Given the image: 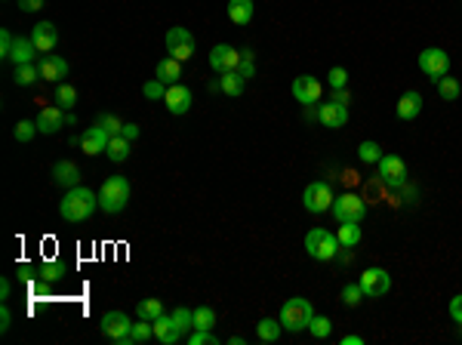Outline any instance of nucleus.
I'll use <instances>...</instances> for the list:
<instances>
[{"label":"nucleus","instance_id":"obj_53","mask_svg":"<svg viewBox=\"0 0 462 345\" xmlns=\"http://www.w3.org/2000/svg\"><path fill=\"white\" fill-rule=\"evenodd\" d=\"M10 293H13V284H10V278H3V280H0V299H10Z\"/></svg>","mask_w":462,"mask_h":345},{"label":"nucleus","instance_id":"obj_10","mask_svg":"<svg viewBox=\"0 0 462 345\" xmlns=\"http://www.w3.org/2000/svg\"><path fill=\"white\" fill-rule=\"evenodd\" d=\"M333 213H336L339 222H361L367 213V204L358 194H339V198L333 200Z\"/></svg>","mask_w":462,"mask_h":345},{"label":"nucleus","instance_id":"obj_39","mask_svg":"<svg viewBox=\"0 0 462 345\" xmlns=\"http://www.w3.org/2000/svg\"><path fill=\"white\" fill-rule=\"evenodd\" d=\"M65 262H44L40 265V278L44 280H49V284H53V280H59V278H65Z\"/></svg>","mask_w":462,"mask_h":345},{"label":"nucleus","instance_id":"obj_3","mask_svg":"<svg viewBox=\"0 0 462 345\" xmlns=\"http://www.w3.org/2000/svg\"><path fill=\"white\" fill-rule=\"evenodd\" d=\"M277 318H281L283 330H290V333H302V330H308L311 318H315V308H311L308 299L293 296L281 305V314H277Z\"/></svg>","mask_w":462,"mask_h":345},{"label":"nucleus","instance_id":"obj_43","mask_svg":"<svg viewBox=\"0 0 462 345\" xmlns=\"http://www.w3.org/2000/svg\"><path fill=\"white\" fill-rule=\"evenodd\" d=\"M142 93H145L148 99H163L167 96V83H160L158 77H154V81H148L145 86H142Z\"/></svg>","mask_w":462,"mask_h":345},{"label":"nucleus","instance_id":"obj_2","mask_svg":"<svg viewBox=\"0 0 462 345\" xmlns=\"http://www.w3.org/2000/svg\"><path fill=\"white\" fill-rule=\"evenodd\" d=\"M126 204H130V182L124 176H108L102 182V188H99V210L117 216Z\"/></svg>","mask_w":462,"mask_h":345},{"label":"nucleus","instance_id":"obj_15","mask_svg":"<svg viewBox=\"0 0 462 345\" xmlns=\"http://www.w3.org/2000/svg\"><path fill=\"white\" fill-rule=\"evenodd\" d=\"M163 102H167V111L170 114L182 118V114L191 108V90H188V86H182V83L167 86V96H163Z\"/></svg>","mask_w":462,"mask_h":345},{"label":"nucleus","instance_id":"obj_29","mask_svg":"<svg viewBox=\"0 0 462 345\" xmlns=\"http://www.w3.org/2000/svg\"><path fill=\"white\" fill-rule=\"evenodd\" d=\"M336 237H339V243H343V247H358L361 237H364V232H361V222H343Z\"/></svg>","mask_w":462,"mask_h":345},{"label":"nucleus","instance_id":"obj_26","mask_svg":"<svg viewBox=\"0 0 462 345\" xmlns=\"http://www.w3.org/2000/svg\"><path fill=\"white\" fill-rule=\"evenodd\" d=\"M229 19L234 25H247L253 19V0H229Z\"/></svg>","mask_w":462,"mask_h":345},{"label":"nucleus","instance_id":"obj_4","mask_svg":"<svg viewBox=\"0 0 462 345\" xmlns=\"http://www.w3.org/2000/svg\"><path fill=\"white\" fill-rule=\"evenodd\" d=\"M339 237L333 232H327V228H311L308 234H305V253L311 259H317V262H330V259H336L339 253Z\"/></svg>","mask_w":462,"mask_h":345},{"label":"nucleus","instance_id":"obj_9","mask_svg":"<svg viewBox=\"0 0 462 345\" xmlns=\"http://www.w3.org/2000/svg\"><path fill=\"white\" fill-rule=\"evenodd\" d=\"M361 290H364V296L370 299H382L388 296V290H392V278H388L386 268H367L361 271Z\"/></svg>","mask_w":462,"mask_h":345},{"label":"nucleus","instance_id":"obj_5","mask_svg":"<svg viewBox=\"0 0 462 345\" xmlns=\"http://www.w3.org/2000/svg\"><path fill=\"white\" fill-rule=\"evenodd\" d=\"M333 200H336V194H333L330 182H324V179H315V182L305 185L302 191V207L308 213H324L333 207Z\"/></svg>","mask_w":462,"mask_h":345},{"label":"nucleus","instance_id":"obj_33","mask_svg":"<svg viewBox=\"0 0 462 345\" xmlns=\"http://www.w3.org/2000/svg\"><path fill=\"white\" fill-rule=\"evenodd\" d=\"M136 314H139V318H145V321H154V318H160V314H163V305H160V299H142L139 305H136Z\"/></svg>","mask_w":462,"mask_h":345},{"label":"nucleus","instance_id":"obj_11","mask_svg":"<svg viewBox=\"0 0 462 345\" xmlns=\"http://www.w3.org/2000/svg\"><path fill=\"white\" fill-rule=\"evenodd\" d=\"M379 179L388 188H401V185L407 182V163L397 154H382L379 157Z\"/></svg>","mask_w":462,"mask_h":345},{"label":"nucleus","instance_id":"obj_25","mask_svg":"<svg viewBox=\"0 0 462 345\" xmlns=\"http://www.w3.org/2000/svg\"><path fill=\"white\" fill-rule=\"evenodd\" d=\"M34 56H38V47H34L31 38H16V47H13V56L10 59L16 65H31Z\"/></svg>","mask_w":462,"mask_h":345},{"label":"nucleus","instance_id":"obj_49","mask_svg":"<svg viewBox=\"0 0 462 345\" xmlns=\"http://www.w3.org/2000/svg\"><path fill=\"white\" fill-rule=\"evenodd\" d=\"M450 318L456 321V323H462V296H453L450 299Z\"/></svg>","mask_w":462,"mask_h":345},{"label":"nucleus","instance_id":"obj_54","mask_svg":"<svg viewBox=\"0 0 462 345\" xmlns=\"http://www.w3.org/2000/svg\"><path fill=\"white\" fill-rule=\"evenodd\" d=\"M19 278H22V280H31V278H34V268H31V265H22V271H19Z\"/></svg>","mask_w":462,"mask_h":345},{"label":"nucleus","instance_id":"obj_32","mask_svg":"<svg viewBox=\"0 0 462 345\" xmlns=\"http://www.w3.org/2000/svg\"><path fill=\"white\" fill-rule=\"evenodd\" d=\"M40 81V71H38V65H16V83L19 86H31V83H38Z\"/></svg>","mask_w":462,"mask_h":345},{"label":"nucleus","instance_id":"obj_46","mask_svg":"<svg viewBox=\"0 0 462 345\" xmlns=\"http://www.w3.org/2000/svg\"><path fill=\"white\" fill-rule=\"evenodd\" d=\"M13 47H16V38H13V34L3 28V31H0V56H3V59H10Z\"/></svg>","mask_w":462,"mask_h":345},{"label":"nucleus","instance_id":"obj_50","mask_svg":"<svg viewBox=\"0 0 462 345\" xmlns=\"http://www.w3.org/2000/svg\"><path fill=\"white\" fill-rule=\"evenodd\" d=\"M10 323H13V312L3 305V308H0V330L6 333V330H10Z\"/></svg>","mask_w":462,"mask_h":345},{"label":"nucleus","instance_id":"obj_14","mask_svg":"<svg viewBox=\"0 0 462 345\" xmlns=\"http://www.w3.org/2000/svg\"><path fill=\"white\" fill-rule=\"evenodd\" d=\"M31 40H34V47H38V53L47 56V53H53L56 43H59V31H56L53 22H38V25L31 28Z\"/></svg>","mask_w":462,"mask_h":345},{"label":"nucleus","instance_id":"obj_21","mask_svg":"<svg viewBox=\"0 0 462 345\" xmlns=\"http://www.w3.org/2000/svg\"><path fill=\"white\" fill-rule=\"evenodd\" d=\"M151 327H154V339L163 342V345H173V342H179V336H182V330L176 327V321H173V314H160V318H154L151 321Z\"/></svg>","mask_w":462,"mask_h":345},{"label":"nucleus","instance_id":"obj_20","mask_svg":"<svg viewBox=\"0 0 462 345\" xmlns=\"http://www.w3.org/2000/svg\"><path fill=\"white\" fill-rule=\"evenodd\" d=\"M53 182L59 185V188H74L77 182H81V167H77L74 161H59L53 167Z\"/></svg>","mask_w":462,"mask_h":345},{"label":"nucleus","instance_id":"obj_8","mask_svg":"<svg viewBox=\"0 0 462 345\" xmlns=\"http://www.w3.org/2000/svg\"><path fill=\"white\" fill-rule=\"evenodd\" d=\"M419 68H422V74H429L431 83H438L440 77L450 71V56H447L444 49H438V47H429V49L419 53Z\"/></svg>","mask_w":462,"mask_h":345},{"label":"nucleus","instance_id":"obj_13","mask_svg":"<svg viewBox=\"0 0 462 345\" xmlns=\"http://www.w3.org/2000/svg\"><path fill=\"white\" fill-rule=\"evenodd\" d=\"M34 120H38V129H40V133H44V136H53V133H59V129L68 124V114H65V108H59V105H44V108H40V114H38Z\"/></svg>","mask_w":462,"mask_h":345},{"label":"nucleus","instance_id":"obj_12","mask_svg":"<svg viewBox=\"0 0 462 345\" xmlns=\"http://www.w3.org/2000/svg\"><path fill=\"white\" fill-rule=\"evenodd\" d=\"M240 65V53L229 43H216V47L210 49V68L219 71V74H225V71H238Z\"/></svg>","mask_w":462,"mask_h":345},{"label":"nucleus","instance_id":"obj_52","mask_svg":"<svg viewBox=\"0 0 462 345\" xmlns=\"http://www.w3.org/2000/svg\"><path fill=\"white\" fill-rule=\"evenodd\" d=\"M120 136H124V139H136V136H139V127L136 124H124V133H120Z\"/></svg>","mask_w":462,"mask_h":345},{"label":"nucleus","instance_id":"obj_28","mask_svg":"<svg viewBox=\"0 0 462 345\" xmlns=\"http://www.w3.org/2000/svg\"><path fill=\"white\" fill-rule=\"evenodd\" d=\"M244 77L238 74V71H225L222 77H219V90L225 93V96H231V99H238L240 93H244Z\"/></svg>","mask_w":462,"mask_h":345},{"label":"nucleus","instance_id":"obj_55","mask_svg":"<svg viewBox=\"0 0 462 345\" xmlns=\"http://www.w3.org/2000/svg\"><path fill=\"white\" fill-rule=\"evenodd\" d=\"M343 345H364L361 336H343Z\"/></svg>","mask_w":462,"mask_h":345},{"label":"nucleus","instance_id":"obj_45","mask_svg":"<svg viewBox=\"0 0 462 345\" xmlns=\"http://www.w3.org/2000/svg\"><path fill=\"white\" fill-rule=\"evenodd\" d=\"M191 345H219V339L213 336V330H195L191 333Z\"/></svg>","mask_w":462,"mask_h":345},{"label":"nucleus","instance_id":"obj_16","mask_svg":"<svg viewBox=\"0 0 462 345\" xmlns=\"http://www.w3.org/2000/svg\"><path fill=\"white\" fill-rule=\"evenodd\" d=\"M317 120H321L324 127H330V129H339V127L348 124V108L333 102V99H330V102H321V105H317Z\"/></svg>","mask_w":462,"mask_h":345},{"label":"nucleus","instance_id":"obj_40","mask_svg":"<svg viewBox=\"0 0 462 345\" xmlns=\"http://www.w3.org/2000/svg\"><path fill=\"white\" fill-rule=\"evenodd\" d=\"M99 127H102L108 136H120V133H124V120H117L115 114H102V118H99Z\"/></svg>","mask_w":462,"mask_h":345},{"label":"nucleus","instance_id":"obj_6","mask_svg":"<svg viewBox=\"0 0 462 345\" xmlns=\"http://www.w3.org/2000/svg\"><path fill=\"white\" fill-rule=\"evenodd\" d=\"M99 330H102V336H108V339H115L120 345H130L133 321H130V314H124V312H105L102 321H99Z\"/></svg>","mask_w":462,"mask_h":345},{"label":"nucleus","instance_id":"obj_23","mask_svg":"<svg viewBox=\"0 0 462 345\" xmlns=\"http://www.w3.org/2000/svg\"><path fill=\"white\" fill-rule=\"evenodd\" d=\"M419 111H422V96H419L416 90L404 93V96L397 99V118L401 120H413Z\"/></svg>","mask_w":462,"mask_h":345},{"label":"nucleus","instance_id":"obj_1","mask_svg":"<svg viewBox=\"0 0 462 345\" xmlns=\"http://www.w3.org/2000/svg\"><path fill=\"white\" fill-rule=\"evenodd\" d=\"M96 210H99V194H92L90 188H81V185L68 188L59 204V213L65 222H87Z\"/></svg>","mask_w":462,"mask_h":345},{"label":"nucleus","instance_id":"obj_27","mask_svg":"<svg viewBox=\"0 0 462 345\" xmlns=\"http://www.w3.org/2000/svg\"><path fill=\"white\" fill-rule=\"evenodd\" d=\"M130 151H133V142H130V139H124V136H111V142H108V148H105V154H108L115 163H124L126 157H130Z\"/></svg>","mask_w":462,"mask_h":345},{"label":"nucleus","instance_id":"obj_51","mask_svg":"<svg viewBox=\"0 0 462 345\" xmlns=\"http://www.w3.org/2000/svg\"><path fill=\"white\" fill-rule=\"evenodd\" d=\"M333 102H339V105H348V102H352V96H348V90H345V86H343V90H333Z\"/></svg>","mask_w":462,"mask_h":345},{"label":"nucleus","instance_id":"obj_35","mask_svg":"<svg viewBox=\"0 0 462 345\" xmlns=\"http://www.w3.org/2000/svg\"><path fill=\"white\" fill-rule=\"evenodd\" d=\"M38 120H19L16 127H13V136H16V142H31L34 136H38Z\"/></svg>","mask_w":462,"mask_h":345},{"label":"nucleus","instance_id":"obj_24","mask_svg":"<svg viewBox=\"0 0 462 345\" xmlns=\"http://www.w3.org/2000/svg\"><path fill=\"white\" fill-rule=\"evenodd\" d=\"M281 333H283L281 318H262L259 323H256V336H259L262 342H277Z\"/></svg>","mask_w":462,"mask_h":345},{"label":"nucleus","instance_id":"obj_41","mask_svg":"<svg viewBox=\"0 0 462 345\" xmlns=\"http://www.w3.org/2000/svg\"><path fill=\"white\" fill-rule=\"evenodd\" d=\"M173 321H176V327L182 330H195V312H188V308H176L173 312Z\"/></svg>","mask_w":462,"mask_h":345},{"label":"nucleus","instance_id":"obj_47","mask_svg":"<svg viewBox=\"0 0 462 345\" xmlns=\"http://www.w3.org/2000/svg\"><path fill=\"white\" fill-rule=\"evenodd\" d=\"M238 74L244 77V81H250V77H256V68H253V59H240L238 65Z\"/></svg>","mask_w":462,"mask_h":345},{"label":"nucleus","instance_id":"obj_31","mask_svg":"<svg viewBox=\"0 0 462 345\" xmlns=\"http://www.w3.org/2000/svg\"><path fill=\"white\" fill-rule=\"evenodd\" d=\"M435 86H438L440 99H447V102H453V99H459V81H456V77L444 74V77H440V81H438Z\"/></svg>","mask_w":462,"mask_h":345},{"label":"nucleus","instance_id":"obj_38","mask_svg":"<svg viewBox=\"0 0 462 345\" xmlns=\"http://www.w3.org/2000/svg\"><path fill=\"white\" fill-rule=\"evenodd\" d=\"M358 157H361V161H364V163H379V157H382V148L379 145H376V142H361V145H358Z\"/></svg>","mask_w":462,"mask_h":345},{"label":"nucleus","instance_id":"obj_42","mask_svg":"<svg viewBox=\"0 0 462 345\" xmlns=\"http://www.w3.org/2000/svg\"><path fill=\"white\" fill-rule=\"evenodd\" d=\"M361 299H364V290H361V284L343 287V302H345V305H358Z\"/></svg>","mask_w":462,"mask_h":345},{"label":"nucleus","instance_id":"obj_19","mask_svg":"<svg viewBox=\"0 0 462 345\" xmlns=\"http://www.w3.org/2000/svg\"><path fill=\"white\" fill-rule=\"evenodd\" d=\"M108 142H111V136L96 124V127H90L87 133L81 136V151H83V154H90V157L92 154H102V151L108 148Z\"/></svg>","mask_w":462,"mask_h":345},{"label":"nucleus","instance_id":"obj_36","mask_svg":"<svg viewBox=\"0 0 462 345\" xmlns=\"http://www.w3.org/2000/svg\"><path fill=\"white\" fill-rule=\"evenodd\" d=\"M151 336H154V327H151V321H145V318L133 321V330H130V342H145V339H151Z\"/></svg>","mask_w":462,"mask_h":345},{"label":"nucleus","instance_id":"obj_34","mask_svg":"<svg viewBox=\"0 0 462 345\" xmlns=\"http://www.w3.org/2000/svg\"><path fill=\"white\" fill-rule=\"evenodd\" d=\"M216 327V312L210 305L195 308V330H213Z\"/></svg>","mask_w":462,"mask_h":345},{"label":"nucleus","instance_id":"obj_18","mask_svg":"<svg viewBox=\"0 0 462 345\" xmlns=\"http://www.w3.org/2000/svg\"><path fill=\"white\" fill-rule=\"evenodd\" d=\"M293 96L299 99L302 105H315L317 99H321V81H315V77H308V74H299L293 81Z\"/></svg>","mask_w":462,"mask_h":345},{"label":"nucleus","instance_id":"obj_17","mask_svg":"<svg viewBox=\"0 0 462 345\" xmlns=\"http://www.w3.org/2000/svg\"><path fill=\"white\" fill-rule=\"evenodd\" d=\"M38 71H40V81H62L68 74V62L56 53H47V56H40Z\"/></svg>","mask_w":462,"mask_h":345},{"label":"nucleus","instance_id":"obj_7","mask_svg":"<svg viewBox=\"0 0 462 345\" xmlns=\"http://www.w3.org/2000/svg\"><path fill=\"white\" fill-rule=\"evenodd\" d=\"M167 56H173V59H179V62H188L191 56H195V38H191L188 28L173 25L167 31Z\"/></svg>","mask_w":462,"mask_h":345},{"label":"nucleus","instance_id":"obj_44","mask_svg":"<svg viewBox=\"0 0 462 345\" xmlns=\"http://www.w3.org/2000/svg\"><path fill=\"white\" fill-rule=\"evenodd\" d=\"M327 81H330L333 90H343L348 83V71L345 68H330V74H327Z\"/></svg>","mask_w":462,"mask_h":345},{"label":"nucleus","instance_id":"obj_30","mask_svg":"<svg viewBox=\"0 0 462 345\" xmlns=\"http://www.w3.org/2000/svg\"><path fill=\"white\" fill-rule=\"evenodd\" d=\"M56 105L71 111V108L77 105V90L71 83H59V90H56Z\"/></svg>","mask_w":462,"mask_h":345},{"label":"nucleus","instance_id":"obj_22","mask_svg":"<svg viewBox=\"0 0 462 345\" xmlns=\"http://www.w3.org/2000/svg\"><path fill=\"white\" fill-rule=\"evenodd\" d=\"M154 77H158L160 83H167V86L179 83V77H182V62L173 59V56H167V59L158 62V68H154Z\"/></svg>","mask_w":462,"mask_h":345},{"label":"nucleus","instance_id":"obj_37","mask_svg":"<svg viewBox=\"0 0 462 345\" xmlns=\"http://www.w3.org/2000/svg\"><path fill=\"white\" fill-rule=\"evenodd\" d=\"M308 330H311V336H317V339H327V336L333 333V321L324 318V314H315L311 323H308Z\"/></svg>","mask_w":462,"mask_h":345},{"label":"nucleus","instance_id":"obj_48","mask_svg":"<svg viewBox=\"0 0 462 345\" xmlns=\"http://www.w3.org/2000/svg\"><path fill=\"white\" fill-rule=\"evenodd\" d=\"M44 3H47V0H19V10H22V13H38V10H44Z\"/></svg>","mask_w":462,"mask_h":345}]
</instances>
